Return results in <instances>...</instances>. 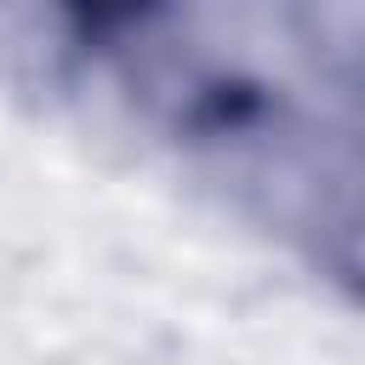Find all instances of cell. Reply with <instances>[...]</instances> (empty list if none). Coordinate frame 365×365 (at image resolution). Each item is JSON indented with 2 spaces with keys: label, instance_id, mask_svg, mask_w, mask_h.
Instances as JSON below:
<instances>
[{
  "label": "cell",
  "instance_id": "obj_1",
  "mask_svg": "<svg viewBox=\"0 0 365 365\" xmlns=\"http://www.w3.org/2000/svg\"><path fill=\"white\" fill-rule=\"evenodd\" d=\"M331 262H336V274L365 297V217L359 222H348L342 234H336V245H331Z\"/></svg>",
  "mask_w": 365,
  "mask_h": 365
}]
</instances>
